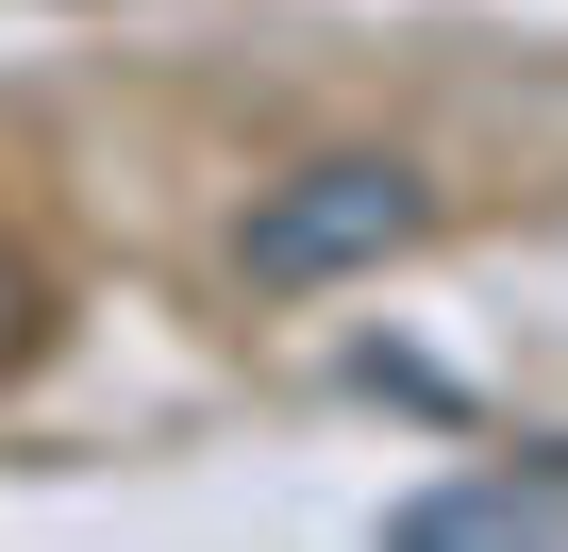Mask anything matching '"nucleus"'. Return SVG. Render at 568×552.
Returning a JSON list of instances; mask_svg holds the SVG:
<instances>
[{
  "label": "nucleus",
  "mask_w": 568,
  "mask_h": 552,
  "mask_svg": "<svg viewBox=\"0 0 568 552\" xmlns=\"http://www.w3.org/2000/svg\"><path fill=\"white\" fill-rule=\"evenodd\" d=\"M418 168H385V151H335V168H284L251 218H234V268L267 302H318V285H352V268H385V251H418Z\"/></svg>",
  "instance_id": "nucleus-1"
}]
</instances>
